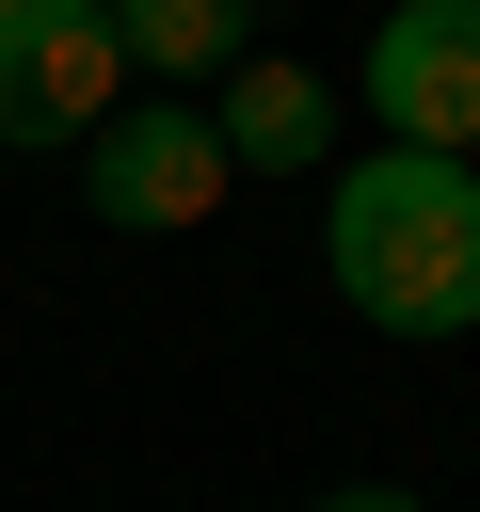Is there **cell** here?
I'll return each mask as SVG.
<instances>
[{"label": "cell", "mask_w": 480, "mask_h": 512, "mask_svg": "<svg viewBox=\"0 0 480 512\" xmlns=\"http://www.w3.org/2000/svg\"><path fill=\"white\" fill-rule=\"evenodd\" d=\"M320 256H336L352 320H384V336H464V320H480V176L432 160V144H384V160L336 176Z\"/></svg>", "instance_id": "6da1fadb"}, {"label": "cell", "mask_w": 480, "mask_h": 512, "mask_svg": "<svg viewBox=\"0 0 480 512\" xmlns=\"http://www.w3.org/2000/svg\"><path fill=\"white\" fill-rule=\"evenodd\" d=\"M128 112L112 0H0V144H96Z\"/></svg>", "instance_id": "7a4b0ae2"}, {"label": "cell", "mask_w": 480, "mask_h": 512, "mask_svg": "<svg viewBox=\"0 0 480 512\" xmlns=\"http://www.w3.org/2000/svg\"><path fill=\"white\" fill-rule=\"evenodd\" d=\"M224 176H240V160H224V128H208V112H176V96H160V112H112V128L80 144V192H96V224H128V240L208 224V208H224Z\"/></svg>", "instance_id": "3957f363"}, {"label": "cell", "mask_w": 480, "mask_h": 512, "mask_svg": "<svg viewBox=\"0 0 480 512\" xmlns=\"http://www.w3.org/2000/svg\"><path fill=\"white\" fill-rule=\"evenodd\" d=\"M368 112H384L400 144L464 160V144H480V0H400V16L368 32Z\"/></svg>", "instance_id": "277c9868"}, {"label": "cell", "mask_w": 480, "mask_h": 512, "mask_svg": "<svg viewBox=\"0 0 480 512\" xmlns=\"http://www.w3.org/2000/svg\"><path fill=\"white\" fill-rule=\"evenodd\" d=\"M208 128H224L240 176H304V160L336 144V96H320L304 64H224V112H208Z\"/></svg>", "instance_id": "5b68a950"}, {"label": "cell", "mask_w": 480, "mask_h": 512, "mask_svg": "<svg viewBox=\"0 0 480 512\" xmlns=\"http://www.w3.org/2000/svg\"><path fill=\"white\" fill-rule=\"evenodd\" d=\"M240 32H256V0H112L128 80H208V64H240Z\"/></svg>", "instance_id": "8992f818"}, {"label": "cell", "mask_w": 480, "mask_h": 512, "mask_svg": "<svg viewBox=\"0 0 480 512\" xmlns=\"http://www.w3.org/2000/svg\"><path fill=\"white\" fill-rule=\"evenodd\" d=\"M320 512H416V496H400V480H336Z\"/></svg>", "instance_id": "52a82bcc"}]
</instances>
